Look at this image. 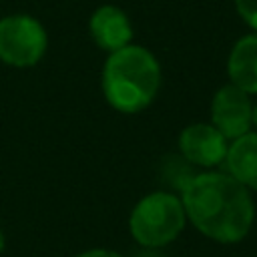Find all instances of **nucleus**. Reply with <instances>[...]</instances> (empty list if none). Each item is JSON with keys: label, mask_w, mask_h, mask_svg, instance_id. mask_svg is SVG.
Returning a JSON list of instances; mask_svg holds the SVG:
<instances>
[{"label": "nucleus", "mask_w": 257, "mask_h": 257, "mask_svg": "<svg viewBox=\"0 0 257 257\" xmlns=\"http://www.w3.org/2000/svg\"><path fill=\"white\" fill-rule=\"evenodd\" d=\"M187 221L205 237L231 245L247 237L255 221V203L247 187L229 173L193 175L181 191Z\"/></svg>", "instance_id": "nucleus-1"}, {"label": "nucleus", "mask_w": 257, "mask_h": 257, "mask_svg": "<svg viewBox=\"0 0 257 257\" xmlns=\"http://www.w3.org/2000/svg\"><path fill=\"white\" fill-rule=\"evenodd\" d=\"M161 78L163 72L157 56L149 48L131 42L106 56L100 74V88L104 100L114 110L137 114L157 98Z\"/></svg>", "instance_id": "nucleus-2"}, {"label": "nucleus", "mask_w": 257, "mask_h": 257, "mask_svg": "<svg viewBox=\"0 0 257 257\" xmlns=\"http://www.w3.org/2000/svg\"><path fill=\"white\" fill-rule=\"evenodd\" d=\"M185 223L183 201L169 191L145 195L128 215V231L133 239L147 249H161L173 243L183 233Z\"/></svg>", "instance_id": "nucleus-3"}, {"label": "nucleus", "mask_w": 257, "mask_h": 257, "mask_svg": "<svg viewBox=\"0 0 257 257\" xmlns=\"http://www.w3.org/2000/svg\"><path fill=\"white\" fill-rule=\"evenodd\" d=\"M48 34L42 22L30 14L0 18V60L14 68H30L42 60Z\"/></svg>", "instance_id": "nucleus-4"}, {"label": "nucleus", "mask_w": 257, "mask_h": 257, "mask_svg": "<svg viewBox=\"0 0 257 257\" xmlns=\"http://www.w3.org/2000/svg\"><path fill=\"white\" fill-rule=\"evenodd\" d=\"M209 114H211V124L231 143L251 131V114H253L251 94L227 82L213 94Z\"/></svg>", "instance_id": "nucleus-5"}, {"label": "nucleus", "mask_w": 257, "mask_h": 257, "mask_svg": "<svg viewBox=\"0 0 257 257\" xmlns=\"http://www.w3.org/2000/svg\"><path fill=\"white\" fill-rule=\"evenodd\" d=\"M179 153L191 165L215 169L225 163L229 141L211 122H193L179 133Z\"/></svg>", "instance_id": "nucleus-6"}, {"label": "nucleus", "mask_w": 257, "mask_h": 257, "mask_svg": "<svg viewBox=\"0 0 257 257\" xmlns=\"http://www.w3.org/2000/svg\"><path fill=\"white\" fill-rule=\"evenodd\" d=\"M88 32L94 44L108 54L128 46L135 36V28L128 14L114 4H102L94 8L88 18Z\"/></svg>", "instance_id": "nucleus-7"}, {"label": "nucleus", "mask_w": 257, "mask_h": 257, "mask_svg": "<svg viewBox=\"0 0 257 257\" xmlns=\"http://www.w3.org/2000/svg\"><path fill=\"white\" fill-rule=\"evenodd\" d=\"M227 76L247 94H257V32H249L233 44L227 56Z\"/></svg>", "instance_id": "nucleus-8"}, {"label": "nucleus", "mask_w": 257, "mask_h": 257, "mask_svg": "<svg viewBox=\"0 0 257 257\" xmlns=\"http://www.w3.org/2000/svg\"><path fill=\"white\" fill-rule=\"evenodd\" d=\"M227 173L249 191H257V131L229 143L225 157Z\"/></svg>", "instance_id": "nucleus-9"}, {"label": "nucleus", "mask_w": 257, "mask_h": 257, "mask_svg": "<svg viewBox=\"0 0 257 257\" xmlns=\"http://www.w3.org/2000/svg\"><path fill=\"white\" fill-rule=\"evenodd\" d=\"M233 4L239 18L251 28V32H257V0H233Z\"/></svg>", "instance_id": "nucleus-10"}, {"label": "nucleus", "mask_w": 257, "mask_h": 257, "mask_svg": "<svg viewBox=\"0 0 257 257\" xmlns=\"http://www.w3.org/2000/svg\"><path fill=\"white\" fill-rule=\"evenodd\" d=\"M74 257H124V255H120L112 249H86V251H82Z\"/></svg>", "instance_id": "nucleus-11"}, {"label": "nucleus", "mask_w": 257, "mask_h": 257, "mask_svg": "<svg viewBox=\"0 0 257 257\" xmlns=\"http://www.w3.org/2000/svg\"><path fill=\"white\" fill-rule=\"evenodd\" d=\"M251 128L257 131V100L253 102V114H251Z\"/></svg>", "instance_id": "nucleus-12"}, {"label": "nucleus", "mask_w": 257, "mask_h": 257, "mask_svg": "<svg viewBox=\"0 0 257 257\" xmlns=\"http://www.w3.org/2000/svg\"><path fill=\"white\" fill-rule=\"evenodd\" d=\"M4 249H6V237H4V233H2V229H0V255L4 253Z\"/></svg>", "instance_id": "nucleus-13"}]
</instances>
